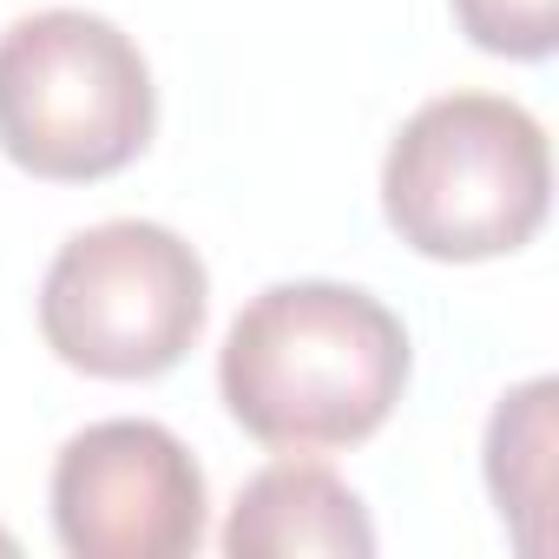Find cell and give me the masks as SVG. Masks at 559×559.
<instances>
[{
	"mask_svg": "<svg viewBox=\"0 0 559 559\" xmlns=\"http://www.w3.org/2000/svg\"><path fill=\"white\" fill-rule=\"evenodd\" d=\"M402 317L356 284H270L250 297L217 349V395L230 421L276 454H323L369 441L408 389Z\"/></svg>",
	"mask_w": 559,
	"mask_h": 559,
	"instance_id": "obj_1",
	"label": "cell"
},
{
	"mask_svg": "<svg viewBox=\"0 0 559 559\" xmlns=\"http://www.w3.org/2000/svg\"><path fill=\"white\" fill-rule=\"evenodd\" d=\"M552 204L546 126L500 93L428 99L382 158L389 230L435 263L513 257L539 237Z\"/></svg>",
	"mask_w": 559,
	"mask_h": 559,
	"instance_id": "obj_2",
	"label": "cell"
},
{
	"mask_svg": "<svg viewBox=\"0 0 559 559\" xmlns=\"http://www.w3.org/2000/svg\"><path fill=\"white\" fill-rule=\"evenodd\" d=\"M158 126V86L132 34L86 8H47L0 34V152L47 185L126 171Z\"/></svg>",
	"mask_w": 559,
	"mask_h": 559,
	"instance_id": "obj_3",
	"label": "cell"
},
{
	"mask_svg": "<svg viewBox=\"0 0 559 559\" xmlns=\"http://www.w3.org/2000/svg\"><path fill=\"white\" fill-rule=\"evenodd\" d=\"M211 310L204 257L145 217H112L60 243L40 284L47 349L93 382H152L178 369Z\"/></svg>",
	"mask_w": 559,
	"mask_h": 559,
	"instance_id": "obj_4",
	"label": "cell"
},
{
	"mask_svg": "<svg viewBox=\"0 0 559 559\" xmlns=\"http://www.w3.org/2000/svg\"><path fill=\"white\" fill-rule=\"evenodd\" d=\"M204 513V467L158 421H93L53 461V533L73 559H185Z\"/></svg>",
	"mask_w": 559,
	"mask_h": 559,
	"instance_id": "obj_5",
	"label": "cell"
},
{
	"mask_svg": "<svg viewBox=\"0 0 559 559\" xmlns=\"http://www.w3.org/2000/svg\"><path fill=\"white\" fill-rule=\"evenodd\" d=\"M230 559H369L376 526L362 493L323 461H270L230 500L217 533Z\"/></svg>",
	"mask_w": 559,
	"mask_h": 559,
	"instance_id": "obj_6",
	"label": "cell"
},
{
	"mask_svg": "<svg viewBox=\"0 0 559 559\" xmlns=\"http://www.w3.org/2000/svg\"><path fill=\"white\" fill-rule=\"evenodd\" d=\"M552 376L500 395L487 421V493L526 552H546V474H552Z\"/></svg>",
	"mask_w": 559,
	"mask_h": 559,
	"instance_id": "obj_7",
	"label": "cell"
},
{
	"mask_svg": "<svg viewBox=\"0 0 559 559\" xmlns=\"http://www.w3.org/2000/svg\"><path fill=\"white\" fill-rule=\"evenodd\" d=\"M461 34L500 60H546L559 47V0H448Z\"/></svg>",
	"mask_w": 559,
	"mask_h": 559,
	"instance_id": "obj_8",
	"label": "cell"
}]
</instances>
